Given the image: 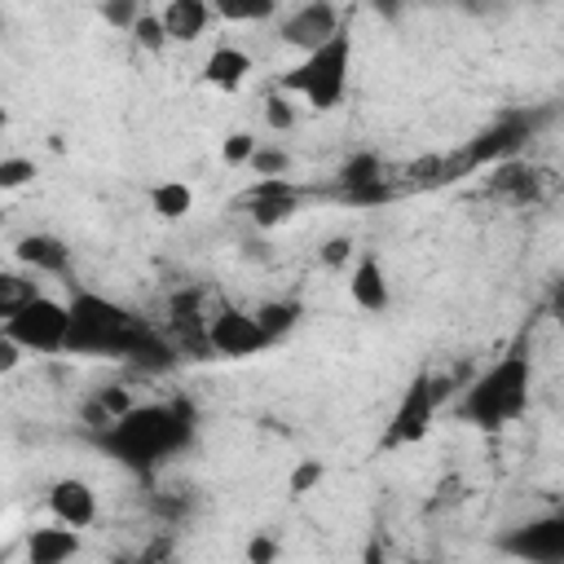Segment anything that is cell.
Wrapping results in <instances>:
<instances>
[{"label":"cell","mask_w":564,"mask_h":564,"mask_svg":"<svg viewBox=\"0 0 564 564\" xmlns=\"http://www.w3.org/2000/svg\"><path fill=\"white\" fill-rule=\"evenodd\" d=\"M141 348H154V339L123 304H115L106 295H93V291H75L66 352H79V357H137L141 361Z\"/></svg>","instance_id":"obj_1"},{"label":"cell","mask_w":564,"mask_h":564,"mask_svg":"<svg viewBox=\"0 0 564 564\" xmlns=\"http://www.w3.org/2000/svg\"><path fill=\"white\" fill-rule=\"evenodd\" d=\"M529 379H533V366L520 348L502 352L494 366H485L458 397V419L471 423V427H507L524 414L529 405Z\"/></svg>","instance_id":"obj_2"},{"label":"cell","mask_w":564,"mask_h":564,"mask_svg":"<svg viewBox=\"0 0 564 564\" xmlns=\"http://www.w3.org/2000/svg\"><path fill=\"white\" fill-rule=\"evenodd\" d=\"M348 70H352V35L339 26L326 44L300 53V62L278 75V93L300 97L308 110H335L348 93Z\"/></svg>","instance_id":"obj_3"},{"label":"cell","mask_w":564,"mask_h":564,"mask_svg":"<svg viewBox=\"0 0 564 564\" xmlns=\"http://www.w3.org/2000/svg\"><path fill=\"white\" fill-rule=\"evenodd\" d=\"M189 436V410L185 405H132L123 419H115L106 427V445L132 463V467H145V463H159L163 454H172L181 441Z\"/></svg>","instance_id":"obj_4"},{"label":"cell","mask_w":564,"mask_h":564,"mask_svg":"<svg viewBox=\"0 0 564 564\" xmlns=\"http://www.w3.org/2000/svg\"><path fill=\"white\" fill-rule=\"evenodd\" d=\"M4 335H13L26 352L35 357H53V352H66V339H70V304H62L57 295L48 291H35L22 308H13L4 322H0Z\"/></svg>","instance_id":"obj_5"},{"label":"cell","mask_w":564,"mask_h":564,"mask_svg":"<svg viewBox=\"0 0 564 564\" xmlns=\"http://www.w3.org/2000/svg\"><path fill=\"white\" fill-rule=\"evenodd\" d=\"M445 397H449V379H432L427 370H419V375L405 383V392H401V401H397V410H392V419H388L383 445H388V449H397V445H419V441L432 432V419H436V410H441Z\"/></svg>","instance_id":"obj_6"},{"label":"cell","mask_w":564,"mask_h":564,"mask_svg":"<svg viewBox=\"0 0 564 564\" xmlns=\"http://www.w3.org/2000/svg\"><path fill=\"white\" fill-rule=\"evenodd\" d=\"M203 339H207V348H216L220 357H260L273 339H269V330L260 326V317H256V308H234V304H220L207 322H203Z\"/></svg>","instance_id":"obj_7"},{"label":"cell","mask_w":564,"mask_h":564,"mask_svg":"<svg viewBox=\"0 0 564 564\" xmlns=\"http://www.w3.org/2000/svg\"><path fill=\"white\" fill-rule=\"evenodd\" d=\"M242 207L256 229H278L300 212V189L286 176H256V185L242 194Z\"/></svg>","instance_id":"obj_8"},{"label":"cell","mask_w":564,"mask_h":564,"mask_svg":"<svg viewBox=\"0 0 564 564\" xmlns=\"http://www.w3.org/2000/svg\"><path fill=\"white\" fill-rule=\"evenodd\" d=\"M339 26H344V18H339V9H335L330 0H308V4H300L291 18H282V31H278V35H282L286 48L308 53V48L326 44Z\"/></svg>","instance_id":"obj_9"},{"label":"cell","mask_w":564,"mask_h":564,"mask_svg":"<svg viewBox=\"0 0 564 564\" xmlns=\"http://www.w3.org/2000/svg\"><path fill=\"white\" fill-rule=\"evenodd\" d=\"M511 555L520 560H542V564H560L564 560V511L555 516H542V520H529L520 524L507 542H502Z\"/></svg>","instance_id":"obj_10"},{"label":"cell","mask_w":564,"mask_h":564,"mask_svg":"<svg viewBox=\"0 0 564 564\" xmlns=\"http://www.w3.org/2000/svg\"><path fill=\"white\" fill-rule=\"evenodd\" d=\"M48 516L70 524V529H93L97 524V489L84 476H62L48 485Z\"/></svg>","instance_id":"obj_11"},{"label":"cell","mask_w":564,"mask_h":564,"mask_svg":"<svg viewBox=\"0 0 564 564\" xmlns=\"http://www.w3.org/2000/svg\"><path fill=\"white\" fill-rule=\"evenodd\" d=\"M520 145H524V123L502 119V123L476 132L471 141H463V154H467L471 172H480V167H494V163H502V159H516Z\"/></svg>","instance_id":"obj_12"},{"label":"cell","mask_w":564,"mask_h":564,"mask_svg":"<svg viewBox=\"0 0 564 564\" xmlns=\"http://www.w3.org/2000/svg\"><path fill=\"white\" fill-rule=\"evenodd\" d=\"M348 300L361 313H383L392 304V286H388V273H383V264H379L375 251H361L348 264Z\"/></svg>","instance_id":"obj_13"},{"label":"cell","mask_w":564,"mask_h":564,"mask_svg":"<svg viewBox=\"0 0 564 564\" xmlns=\"http://www.w3.org/2000/svg\"><path fill=\"white\" fill-rule=\"evenodd\" d=\"M79 533H84V529H70V524H62V520L40 524V529L26 533L22 555H26V564H66V560H75V555L84 551Z\"/></svg>","instance_id":"obj_14"},{"label":"cell","mask_w":564,"mask_h":564,"mask_svg":"<svg viewBox=\"0 0 564 564\" xmlns=\"http://www.w3.org/2000/svg\"><path fill=\"white\" fill-rule=\"evenodd\" d=\"M251 70H256V62H251V53L238 48V44H216V48L203 57V84L216 88V93H238V88L251 79Z\"/></svg>","instance_id":"obj_15"},{"label":"cell","mask_w":564,"mask_h":564,"mask_svg":"<svg viewBox=\"0 0 564 564\" xmlns=\"http://www.w3.org/2000/svg\"><path fill=\"white\" fill-rule=\"evenodd\" d=\"M542 176L533 163H520V159H502L489 167V194L507 198V203H533L542 198Z\"/></svg>","instance_id":"obj_16"},{"label":"cell","mask_w":564,"mask_h":564,"mask_svg":"<svg viewBox=\"0 0 564 564\" xmlns=\"http://www.w3.org/2000/svg\"><path fill=\"white\" fill-rule=\"evenodd\" d=\"M159 18H163L172 44H194V40L207 35L216 9H212V0H163Z\"/></svg>","instance_id":"obj_17"},{"label":"cell","mask_w":564,"mask_h":564,"mask_svg":"<svg viewBox=\"0 0 564 564\" xmlns=\"http://www.w3.org/2000/svg\"><path fill=\"white\" fill-rule=\"evenodd\" d=\"M13 260L31 273H66L70 269V247L53 234H26L13 242Z\"/></svg>","instance_id":"obj_18"},{"label":"cell","mask_w":564,"mask_h":564,"mask_svg":"<svg viewBox=\"0 0 564 564\" xmlns=\"http://www.w3.org/2000/svg\"><path fill=\"white\" fill-rule=\"evenodd\" d=\"M150 212L159 216V220H185L189 212H194V189L185 185V181H159V185H150Z\"/></svg>","instance_id":"obj_19"},{"label":"cell","mask_w":564,"mask_h":564,"mask_svg":"<svg viewBox=\"0 0 564 564\" xmlns=\"http://www.w3.org/2000/svg\"><path fill=\"white\" fill-rule=\"evenodd\" d=\"M256 317H260V326L269 330V339L278 344L282 335H291V330L300 326L304 308H300V300H264V304L256 308Z\"/></svg>","instance_id":"obj_20"},{"label":"cell","mask_w":564,"mask_h":564,"mask_svg":"<svg viewBox=\"0 0 564 564\" xmlns=\"http://www.w3.org/2000/svg\"><path fill=\"white\" fill-rule=\"evenodd\" d=\"M212 9H216L220 22L256 26V22H269L278 13V0H212Z\"/></svg>","instance_id":"obj_21"},{"label":"cell","mask_w":564,"mask_h":564,"mask_svg":"<svg viewBox=\"0 0 564 564\" xmlns=\"http://www.w3.org/2000/svg\"><path fill=\"white\" fill-rule=\"evenodd\" d=\"M379 176H388V167L379 163V154H357V159H348V163L339 167L344 194H348V189H361V185H370V181H379Z\"/></svg>","instance_id":"obj_22"},{"label":"cell","mask_w":564,"mask_h":564,"mask_svg":"<svg viewBox=\"0 0 564 564\" xmlns=\"http://www.w3.org/2000/svg\"><path fill=\"white\" fill-rule=\"evenodd\" d=\"M322 480H326V463H322V458H300V463L286 471V494H291V498H304V494H313Z\"/></svg>","instance_id":"obj_23"},{"label":"cell","mask_w":564,"mask_h":564,"mask_svg":"<svg viewBox=\"0 0 564 564\" xmlns=\"http://www.w3.org/2000/svg\"><path fill=\"white\" fill-rule=\"evenodd\" d=\"M132 40H137L145 53H159V48L172 44V40H167V26H163V18H159V9H145V13L132 22Z\"/></svg>","instance_id":"obj_24"},{"label":"cell","mask_w":564,"mask_h":564,"mask_svg":"<svg viewBox=\"0 0 564 564\" xmlns=\"http://www.w3.org/2000/svg\"><path fill=\"white\" fill-rule=\"evenodd\" d=\"M35 291H40L35 282H26L22 273L4 269V273H0V317H9L13 308H22V304H26V300H31Z\"/></svg>","instance_id":"obj_25"},{"label":"cell","mask_w":564,"mask_h":564,"mask_svg":"<svg viewBox=\"0 0 564 564\" xmlns=\"http://www.w3.org/2000/svg\"><path fill=\"white\" fill-rule=\"evenodd\" d=\"M35 181V159L26 154H4L0 159V189L13 194V189H26Z\"/></svg>","instance_id":"obj_26"},{"label":"cell","mask_w":564,"mask_h":564,"mask_svg":"<svg viewBox=\"0 0 564 564\" xmlns=\"http://www.w3.org/2000/svg\"><path fill=\"white\" fill-rule=\"evenodd\" d=\"M247 167H251V176H286V172H291V154L282 150V141H278V145H264V141H260V150L251 154Z\"/></svg>","instance_id":"obj_27"},{"label":"cell","mask_w":564,"mask_h":564,"mask_svg":"<svg viewBox=\"0 0 564 564\" xmlns=\"http://www.w3.org/2000/svg\"><path fill=\"white\" fill-rule=\"evenodd\" d=\"M256 150H260V141L238 128V132H229V137L220 141V163H225V167H247Z\"/></svg>","instance_id":"obj_28"},{"label":"cell","mask_w":564,"mask_h":564,"mask_svg":"<svg viewBox=\"0 0 564 564\" xmlns=\"http://www.w3.org/2000/svg\"><path fill=\"white\" fill-rule=\"evenodd\" d=\"M295 119H300V115H295V106H291V97L273 88V93L264 97V123H269L273 132H291V128H295Z\"/></svg>","instance_id":"obj_29"},{"label":"cell","mask_w":564,"mask_h":564,"mask_svg":"<svg viewBox=\"0 0 564 564\" xmlns=\"http://www.w3.org/2000/svg\"><path fill=\"white\" fill-rule=\"evenodd\" d=\"M101 13H106V22H110V26L132 31V22H137L145 9H141V0H106V4H101Z\"/></svg>","instance_id":"obj_30"},{"label":"cell","mask_w":564,"mask_h":564,"mask_svg":"<svg viewBox=\"0 0 564 564\" xmlns=\"http://www.w3.org/2000/svg\"><path fill=\"white\" fill-rule=\"evenodd\" d=\"M93 401H97V405H101V410H106L110 419H123V414H128V410L137 405V401H132V397H128L123 388H101V392H97Z\"/></svg>","instance_id":"obj_31"},{"label":"cell","mask_w":564,"mask_h":564,"mask_svg":"<svg viewBox=\"0 0 564 564\" xmlns=\"http://www.w3.org/2000/svg\"><path fill=\"white\" fill-rule=\"evenodd\" d=\"M322 260H326L330 269H339V264H352V238H344V234L326 238V242H322Z\"/></svg>","instance_id":"obj_32"},{"label":"cell","mask_w":564,"mask_h":564,"mask_svg":"<svg viewBox=\"0 0 564 564\" xmlns=\"http://www.w3.org/2000/svg\"><path fill=\"white\" fill-rule=\"evenodd\" d=\"M22 357H26V348H22L13 335L0 330V375H13V370L22 366Z\"/></svg>","instance_id":"obj_33"},{"label":"cell","mask_w":564,"mask_h":564,"mask_svg":"<svg viewBox=\"0 0 564 564\" xmlns=\"http://www.w3.org/2000/svg\"><path fill=\"white\" fill-rule=\"evenodd\" d=\"M278 551H282V546H278L273 538H264V533L247 542V560H251V564H269V560H278Z\"/></svg>","instance_id":"obj_34"},{"label":"cell","mask_w":564,"mask_h":564,"mask_svg":"<svg viewBox=\"0 0 564 564\" xmlns=\"http://www.w3.org/2000/svg\"><path fill=\"white\" fill-rule=\"evenodd\" d=\"M546 313L564 326V278H555V282H551V291H546Z\"/></svg>","instance_id":"obj_35"},{"label":"cell","mask_w":564,"mask_h":564,"mask_svg":"<svg viewBox=\"0 0 564 564\" xmlns=\"http://www.w3.org/2000/svg\"><path fill=\"white\" fill-rule=\"evenodd\" d=\"M366 4H370V9L379 13V18H388V22L405 13V0H366Z\"/></svg>","instance_id":"obj_36"}]
</instances>
